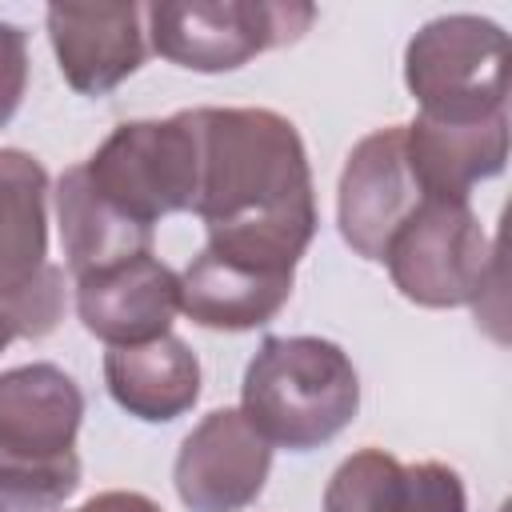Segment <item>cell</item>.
<instances>
[{"label": "cell", "instance_id": "obj_1", "mask_svg": "<svg viewBox=\"0 0 512 512\" xmlns=\"http://www.w3.org/2000/svg\"><path fill=\"white\" fill-rule=\"evenodd\" d=\"M200 132L196 216L208 248L292 272L316 236V192L296 124L272 108H192Z\"/></svg>", "mask_w": 512, "mask_h": 512}, {"label": "cell", "instance_id": "obj_2", "mask_svg": "<svg viewBox=\"0 0 512 512\" xmlns=\"http://www.w3.org/2000/svg\"><path fill=\"white\" fill-rule=\"evenodd\" d=\"M244 420L288 452L336 440L360 412V372L324 336H264L240 384Z\"/></svg>", "mask_w": 512, "mask_h": 512}, {"label": "cell", "instance_id": "obj_3", "mask_svg": "<svg viewBox=\"0 0 512 512\" xmlns=\"http://www.w3.org/2000/svg\"><path fill=\"white\" fill-rule=\"evenodd\" d=\"M80 384L48 360L0 372V504L56 512L80 488Z\"/></svg>", "mask_w": 512, "mask_h": 512}, {"label": "cell", "instance_id": "obj_4", "mask_svg": "<svg viewBox=\"0 0 512 512\" xmlns=\"http://www.w3.org/2000/svg\"><path fill=\"white\" fill-rule=\"evenodd\" d=\"M92 192L132 224L156 228L164 216L192 212L200 192V132L196 112L164 120H124L80 164Z\"/></svg>", "mask_w": 512, "mask_h": 512}, {"label": "cell", "instance_id": "obj_5", "mask_svg": "<svg viewBox=\"0 0 512 512\" xmlns=\"http://www.w3.org/2000/svg\"><path fill=\"white\" fill-rule=\"evenodd\" d=\"M404 84L416 116L480 124L508 112V32L476 12L428 20L404 48Z\"/></svg>", "mask_w": 512, "mask_h": 512}, {"label": "cell", "instance_id": "obj_6", "mask_svg": "<svg viewBox=\"0 0 512 512\" xmlns=\"http://www.w3.org/2000/svg\"><path fill=\"white\" fill-rule=\"evenodd\" d=\"M148 48L188 72H232L260 52L296 44L312 20V4L280 0H160L144 8Z\"/></svg>", "mask_w": 512, "mask_h": 512}, {"label": "cell", "instance_id": "obj_7", "mask_svg": "<svg viewBox=\"0 0 512 512\" xmlns=\"http://www.w3.org/2000/svg\"><path fill=\"white\" fill-rule=\"evenodd\" d=\"M48 172L24 148H0V312L40 340L64 316V268L48 260Z\"/></svg>", "mask_w": 512, "mask_h": 512}, {"label": "cell", "instance_id": "obj_8", "mask_svg": "<svg viewBox=\"0 0 512 512\" xmlns=\"http://www.w3.org/2000/svg\"><path fill=\"white\" fill-rule=\"evenodd\" d=\"M404 300L420 308L480 304L500 260L468 200H420L380 260Z\"/></svg>", "mask_w": 512, "mask_h": 512}, {"label": "cell", "instance_id": "obj_9", "mask_svg": "<svg viewBox=\"0 0 512 512\" xmlns=\"http://www.w3.org/2000/svg\"><path fill=\"white\" fill-rule=\"evenodd\" d=\"M272 444L244 420L240 408L208 412L184 440L172 464L176 496L188 512H244L260 500L272 472Z\"/></svg>", "mask_w": 512, "mask_h": 512}, {"label": "cell", "instance_id": "obj_10", "mask_svg": "<svg viewBox=\"0 0 512 512\" xmlns=\"http://www.w3.org/2000/svg\"><path fill=\"white\" fill-rule=\"evenodd\" d=\"M420 188L412 180L404 156V124H388L356 140L344 160L336 184V228L340 240L360 256L380 264L392 232L420 204Z\"/></svg>", "mask_w": 512, "mask_h": 512}, {"label": "cell", "instance_id": "obj_11", "mask_svg": "<svg viewBox=\"0 0 512 512\" xmlns=\"http://www.w3.org/2000/svg\"><path fill=\"white\" fill-rule=\"evenodd\" d=\"M76 316L88 336L108 348L152 344L172 332L180 312V272H172L156 252L132 256L116 268L72 280Z\"/></svg>", "mask_w": 512, "mask_h": 512}, {"label": "cell", "instance_id": "obj_12", "mask_svg": "<svg viewBox=\"0 0 512 512\" xmlns=\"http://www.w3.org/2000/svg\"><path fill=\"white\" fill-rule=\"evenodd\" d=\"M44 24L60 76L80 96H108L148 60L140 4H52Z\"/></svg>", "mask_w": 512, "mask_h": 512}, {"label": "cell", "instance_id": "obj_13", "mask_svg": "<svg viewBox=\"0 0 512 512\" xmlns=\"http://www.w3.org/2000/svg\"><path fill=\"white\" fill-rule=\"evenodd\" d=\"M324 512H468L464 480L440 460L404 464L384 448H360L332 472Z\"/></svg>", "mask_w": 512, "mask_h": 512}, {"label": "cell", "instance_id": "obj_14", "mask_svg": "<svg viewBox=\"0 0 512 512\" xmlns=\"http://www.w3.org/2000/svg\"><path fill=\"white\" fill-rule=\"evenodd\" d=\"M292 284V272H272L204 244L180 272V312L212 332H252L292 300Z\"/></svg>", "mask_w": 512, "mask_h": 512}, {"label": "cell", "instance_id": "obj_15", "mask_svg": "<svg viewBox=\"0 0 512 512\" xmlns=\"http://www.w3.org/2000/svg\"><path fill=\"white\" fill-rule=\"evenodd\" d=\"M404 156L424 200H468L480 180L508 164V112L480 124H440L416 116L404 124Z\"/></svg>", "mask_w": 512, "mask_h": 512}, {"label": "cell", "instance_id": "obj_16", "mask_svg": "<svg viewBox=\"0 0 512 512\" xmlns=\"http://www.w3.org/2000/svg\"><path fill=\"white\" fill-rule=\"evenodd\" d=\"M104 384L128 416L144 424H168L200 400V360L188 340L168 332L152 344L108 348Z\"/></svg>", "mask_w": 512, "mask_h": 512}, {"label": "cell", "instance_id": "obj_17", "mask_svg": "<svg viewBox=\"0 0 512 512\" xmlns=\"http://www.w3.org/2000/svg\"><path fill=\"white\" fill-rule=\"evenodd\" d=\"M52 200H56V224H60V244H64V260H68L72 280L152 252L156 228L132 224L112 204H104L92 192V184L84 180L80 164L60 172V180L52 188Z\"/></svg>", "mask_w": 512, "mask_h": 512}, {"label": "cell", "instance_id": "obj_18", "mask_svg": "<svg viewBox=\"0 0 512 512\" xmlns=\"http://www.w3.org/2000/svg\"><path fill=\"white\" fill-rule=\"evenodd\" d=\"M28 88V32L12 20H0V128L16 116Z\"/></svg>", "mask_w": 512, "mask_h": 512}, {"label": "cell", "instance_id": "obj_19", "mask_svg": "<svg viewBox=\"0 0 512 512\" xmlns=\"http://www.w3.org/2000/svg\"><path fill=\"white\" fill-rule=\"evenodd\" d=\"M92 512H164L152 496L144 492H124V488H112V492H96L92 500H84Z\"/></svg>", "mask_w": 512, "mask_h": 512}, {"label": "cell", "instance_id": "obj_20", "mask_svg": "<svg viewBox=\"0 0 512 512\" xmlns=\"http://www.w3.org/2000/svg\"><path fill=\"white\" fill-rule=\"evenodd\" d=\"M12 340H16V328H12V320H8L4 312H0V352H4V348H8Z\"/></svg>", "mask_w": 512, "mask_h": 512}, {"label": "cell", "instance_id": "obj_21", "mask_svg": "<svg viewBox=\"0 0 512 512\" xmlns=\"http://www.w3.org/2000/svg\"><path fill=\"white\" fill-rule=\"evenodd\" d=\"M76 512H92V508H88V504H80V508H76Z\"/></svg>", "mask_w": 512, "mask_h": 512}, {"label": "cell", "instance_id": "obj_22", "mask_svg": "<svg viewBox=\"0 0 512 512\" xmlns=\"http://www.w3.org/2000/svg\"><path fill=\"white\" fill-rule=\"evenodd\" d=\"M0 512H8V508H4V504H0Z\"/></svg>", "mask_w": 512, "mask_h": 512}]
</instances>
